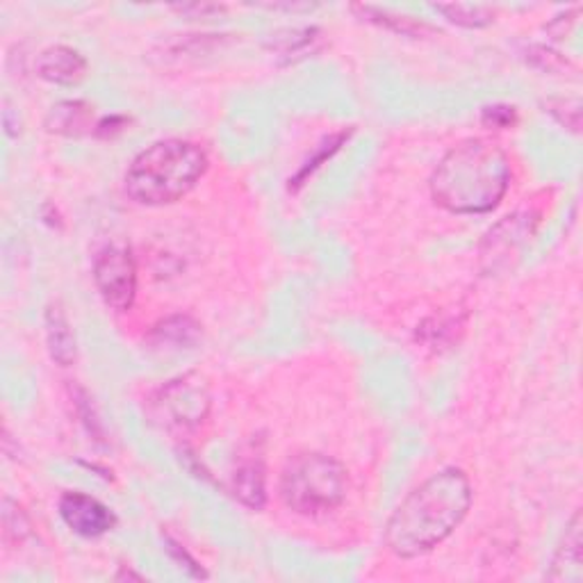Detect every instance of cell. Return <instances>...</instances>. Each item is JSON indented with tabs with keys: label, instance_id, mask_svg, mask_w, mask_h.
Segmentation results:
<instances>
[{
	"label": "cell",
	"instance_id": "6da1fadb",
	"mask_svg": "<svg viewBox=\"0 0 583 583\" xmlns=\"http://www.w3.org/2000/svg\"><path fill=\"white\" fill-rule=\"evenodd\" d=\"M472 506L468 474L456 468L435 472L392 512L385 545L400 558L429 554L460 527Z\"/></svg>",
	"mask_w": 583,
	"mask_h": 583
},
{
	"label": "cell",
	"instance_id": "7a4b0ae2",
	"mask_svg": "<svg viewBox=\"0 0 583 583\" xmlns=\"http://www.w3.org/2000/svg\"><path fill=\"white\" fill-rule=\"evenodd\" d=\"M510 160L487 139H465L440 160L431 197L452 215H485L510 188Z\"/></svg>",
	"mask_w": 583,
	"mask_h": 583
},
{
	"label": "cell",
	"instance_id": "3957f363",
	"mask_svg": "<svg viewBox=\"0 0 583 583\" xmlns=\"http://www.w3.org/2000/svg\"><path fill=\"white\" fill-rule=\"evenodd\" d=\"M205 172L207 155L199 144L162 139L132 160L126 192L142 205H169L188 197Z\"/></svg>",
	"mask_w": 583,
	"mask_h": 583
},
{
	"label": "cell",
	"instance_id": "277c9868",
	"mask_svg": "<svg viewBox=\"0 0 583 583\" xmlns=\"http://www.w3.org/2000/svg\"><path fill=\"white\" fill-rule=\"evenodd\" d=\"M346 470L324 454H299L283 470L281 497L299 516H324L346 497Z\"/></svg>",
	"mask_w": 583,
	"mask_h": 583
},
{
	"label": "cell",
	"instance_id": "5b68a950",
	"mask_svg": "<svg viewBox=\"0 0 583 583\" xmlns=\"http://www.w3.org/2000/svg\"><path fill=\"white\" fill-rule=\"evenodd\" d=\"M207 413L210 390L207 383L197 375L169 381L151 400L153 422L169 431H192L203 422Z\"/></svg>",
	"mask_w": 583,
	"mask_h": 583
},
{
	"label": "cell",
	"instance_id": "8992f818",
	"mask_svg": "<svg viewBox=\"0 0 583 583\" xmlns=\"http://www.w3.org/2000/svg\"><path fill=\"white\" fill-rule=\"evenodd\" d=\"M94 281L107 308L130 310L137 296V265L130 249L122 244L103 249L94 263Z\"/></svg>",
	"mask_w": 583,
	"mask_h": 583
},
{
	"label": "cell",
	"instance_id": "52a82bcc",
	"mask_svg": "<svg viewBox=\"0 0 583 583\" xmlns=\"http://www.w3.org/2000/svg\"><path fill=\"white\" fill-rule=\"evenodd\" d=\"M535 224H538V215L524 210V213L510 215L504 221H499L493 230H487V236L479 251L483 271L495 274L508 267L512 255H518V251L533 236Z\"/></svg>",
	"mask_w": 583,
	"mask_h": 583
},
{
	"label": "cell",
	"instance_id": "ba28073f",
	"mask_svg": "<svg viewBox=\"0 0 583 583\" xmlns=\"http://www.w3.org/2000/svg\"><path fill=\"white\" fill-rule=\"evenodd\" d=\"M60 516L64 524L83 538H99L116 524L114 512L85 493H64L60 499Z\"/></svg>",
	"mask_w": 583,
	"mask_h": 583
},
{
	"label": "cell",
	"instance_id": "9c48e42d",
	"mask_svg": "<svg viewBox=\"0 0 583 583\" xmlns=\"http://www.w3.org/2000/svg\"><path fill=\"white\" fill-rule=\"evenodd\" d=\"M35 68L41 80L72 87L87 76V60L68 46H51L37 55Z\"/></svg>",
	"mask_w": 583,
	"mask_h": 583
},
{
	"label": "cell",
	"instance_id": "30bf717a",
	"mask_svg": "<svg viewBox=\"0 0 583 583\" xmlns=\"http://www.w3.org/2000/svg\"><path fill=\"white\" fill-rule=\"evenodd\" d=\"M581 512L572 518L566 529V538L558 547L552 570L547 572L549 581H566V583H581L583 581V556H581Z\"/></svg>",
	"mask_w": 583,
	"mask_h": 583
},
{
	"label": "cell",
	"instance_id": "8fae6325",
	"mask_svg": "<svg viewBox=\"0 0 583 583\" xmlns=\"http://www.w3.org/2000/svg\"><path fill=\"white\" fill-rule=\"evenodd\" d=\"M251 458L240 460L238 470L232 472V493L236 497L253 508L261 510L267 502V477H265V465L258 454H249Z\"/></svg>",
	"mask_w": 583,
	"mask_h": 583
},
{
	"label": "cell",
	"instance_id": "7c38bea8",
	"mask_svg": "<svg viewBox=\"0 0 583 583\" xmlns=\"http://www.w3.org/2000/svg\"><path fill=\"white\" fill-rule=\"evenodd\" d=\"M91 128H94V107L85 101L58 103L49 112V116H46V130L55 135L80 137L87 135Z\"/></svg>",
	"mask_w": 583,
	"mask_h": 583
},
{
	"label": "cell",
	"instance_id": "4fadbf2b",
	"mask_svg": "<svg viewBox=\"0 0 583 583\" xmlns=\"http://www.w3.org/2000/svg\"><path fill=\"white\" fill-rule=\"evenodd\" d=\"M46 344H49L51 358L58 365H62V367L74 365L76 335H74L72 324H68L66 313L62 310L60 303H55V306H49V310H46Z\"/></svg>",
	"mask_w": 583,
	"mask_h": 583
},
{
	"label": "cell",
	"instance_id": "5bb4252c",
	"mask_svg": "<svg viewBox=\"0 0 583 583\" xmlns=\"http://www.w3.org/2000/svg\"><path fill=\"white\" fill-rule=\"evenodd\" d=\"M288 37L278 35L271 43V49L288 58V62H296L301 58H308L319 46V30L317 28H303V30H288Z\"/></svg>",
	"mask_w": 583,
	"mask_h": 583
},
{
	"label": "cell",
	"instance_id": "9a60e30c",
	"mask_svg": "<svg viewBox=\"0 0 583 583\" xmlns=\"http://www.w3.org/2000/svg\"><path fill=\"white\" fill-rule=\"evenodd\" d=\"M433 10L462 28H485L495 21V12L485 5H433Z\"/></svg>",
	"mask_w": 583,
	"mask_h": 583
},
{
	"label": "cell",
	"instance_id": "2e32d148",
	"mask_svg": "<svg viewBox=\"0 0 583 583\" xmlns=\"http://www.w3.org/2000/svg\"><path fill=\"white\" fill-rule=\"evenodd\" d=\"M356 14H360L363 18L377 23V26L381 28H388V30H394L400 35H422V33H431V28L422 26V23H413L408 16H396V14H390L385 10H379V8H369V5H356L354 8Z\"/></svg>",
	"mask_w": 583,
	"mask_h": 583
},
{
	"label": "cell",
	"instance_id": "e0dca14e",
	"mask_svg": "<svg viewBox=\"0 0 583 583\" xmlns=\"http://www.w3.org/2000/svg\"><path fill=\"white\" fill-rule=\"evenodd\" d=\"M30 533V522L14 502H3V538L5 543H23Z\"/></svg>",
	"mask_w": 583,
	"mask_h": 583
},
{
	"label": "cell",
	"instance_id": "ac0fdd59",
	"mask_svg": "<svg viewBox=\"0 0 583 583\" xmlns=\"http://www.w3.org/2000/svg\"><path fill=\"white\" fill-rule=\"evenodd\" d=\"M155 335L162 342L176 340L178 344H192L199 338V326L190 317H172L157 326Z\"/></svg>",
	"mask_w": 583,
	"mask_h": 583
},
{
	"label": "cell",
	"instance_id": "d6986e66",
	"mask_svg": "<svg viewBox=\"0 0 583 583\" xmlns=\"http://www.w3.org/2000/svg\"><path fill=\"white\" fill-rule=\"evenodd\" d=\"M481 122L487 128H510L518 122V112L510 105H490L483 110Z\"/></svg>",
	"mask_w": 583,
	"mask_h": 583
},
{
	"label": "cell",
	"instance_id": "ffe728a7",
	"mask_svg": "<svg viewBox=\"0 0 583 583\" xmlns=\"http://www.w3.org/2000/svg\"><path fill=\"white\" fill-rule=\"evenodd\" d=\"M174 12L192 16V18H213L215 14L226 12V8L224 5H180V8H174Z\"/></svg>",
	"mask_w": 583,
	"mask_h": 583
},
{
	"label": "cell",
	"instance_id": "44dd1931",
	"mask_svg": "<svg viewBox=\"0 0 583 583\" xmlns=\"http://www.w3.org/2000/svg\"><path fill=\"white\" fill-rule=\"evenodd\" d=\"M126 128V119L124 116H110V119H103L99 126H97V135L99 137H114L116 132H122Z\"/></svg>",
	"mask_w": 583,
	"mask_h": 583
}]
</instances>
